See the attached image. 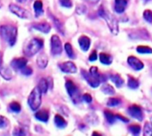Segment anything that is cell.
<instances>
[{
	"label": "cell",
	"instance_id": "6da1fadb",
	"mask_svg": "<svg viewBox=\"0 0 152 136\" xmlns=\"http://www.w3.org/2000/svg\"><path fill=\"white\" fill-rule=\"evenodd\" d=\"M99 15L100 17H102L106 21L111 32L114 35H117L119 28H118V22H117L116 18L107 9H106L104 6H101L99 8Z\"/></svg>",
	"mask_w": 152,
	"mask_h": 136
},
{
	"label": "cell",
	"instance_id": "7a4b0ae2",
	"mask_svg": "<svg viewBox=\"0 0 152 136\" xmlns=\"http://www.w3.org/2000/svg\"><path fill=\"white\" fill-rule=\"evenodd\" d=\"M0 36L10 46H14L17 38V28L12 25H2L0 27Z\"/></svg>",
	"mask_w": 152,
	"mask_h": 136
},
{
	"label": "cell",
	"instance_id": "3957f363",
	"mask_svg": "<svg viewBox=\"0 0 152 136\" xmlns=\"http://www.w3.org/2000/svg\"><path fill=\"white\" fill-rule=\"evenodd\" d=\"M43 44V39L38 38L32 39L26 44V46L23 48V52L27 56H32L42 48Z\"/></svg>",
	"mask_w": 152,
	"mask_h": 136
},
{
	"label": "cell",
	"instance_id": "277c9868",
	"mask_svg": "<svg viewBox=\"0 0 152 136\" xmlns=\"http://www.w3.org/2000/svg\"><path fill=\"white\" fill-rule=\"evenodd\" d=\"M41 94H42V92L40 91V90H39V88L38 86L35 87L31 91V94L29 95V98H28V104H29L31 110L36 111L40 107L41 100H42L41 99Z\"/></svg>",
	"mask_w": 152,
	"mask_h": 136
},
{
	"label": "cell",
	"instance_id": "5b68a950",
	"mask_svg": "<svg viewBox=\"0 0 152 136\" xmlns=\"http://www.w3.org/2000/svg\"><path fill=\"white\" fill-rule=\"evenodd\" d=\"M65 88L67 90V92L69 94V96L71 97L72 100L75 103V104H78L79 102H81V97H80V92L79 90L74 84L73 82L68 80L65 83Z\"/></svg>",
	"mask_w": 152,
	"mask_h": 136
},
{
	"label": "cell",
	"instance_id": "8992f818",
	"mask_svg": "<svg viewBox=\"0 0 152 136\" xmlns=\"http://www.w3.org/2000/svg\"><path fill=\"white\" fill-rule=\"evenodd\" d=\"M9 9L13 14H15V15H17L18 17H20L22 19H29L31 17L30 13L26 9H24L22 7H19L15 4L9 5Z\"/></svg>",
	"mask_w": 152,
	"mask_h": 136
},
{
	"label": "cell",
	"instance_id": "52a82bcc",
	"mask_svg": "<svg viewBox=\"0 0 152 136\" xmlns=\"http://www.w3.org/2000/svg\"><path fill=\"white\" fill-rule=\"evenodd\" d=\"M62 50H63V47H62L61 39H59L58 36L53 35L51 37V53L54 56H57L62 53Z\"/></svg>",
	"mask_w": 152,
	"mask_h": 136
},
{
	"label": "cell",
	"instance_id": "ba28073f",
	"mask_svg": "<svg viewBox=\"0 0 152 136\" xmlns=\"http://www.w3.org/2000/svg\"><path fill=\"white\" fill-rule=\"evenodd\" d=\"M59 68L61 69V71H63L64 73H67V74H75L77 72V67H76V65L71 61L64 62L60 64Z\"/></svg>",
	"mask_w": 152,
	"mask_h": 136
},
{
	"label": "cell",
	"instance_id": "9c48e42d",
	"mask_svg": "<svg viewBox=\"0 0 152 136\" xmlns=\"http://www.w3.org/2000/svg\"><path fill=\"white\" fill-rule=\"evenodd\" d=\"M128 113L130 114V116H132V117L138 119L139 121H141L142 118H143L142 109H141L140 107L138 106V105H132L131 107H129V108H128Z\"/></svg>",
	"mask_w": 152,
	"mask_h": 136
},
{
	"label": "cell",
	"instance_id": "30bf717a",
	"mask_svg": "<svg viewBox=\"0 0 152 136\" xmlns=\"http://www.w3.org/2000/svg\"><path fill=\"white\" fill-rule=\"evenodd\" d=\"M82 74H83V78L87 81V83H88L92 88H97V87L99 86L100 81H99V79H97L96 77H94L91 73H87L86 71L83 70V71H82Z\"/></svg>",
	"mask_w": 152,
	"mask_h": 136
},
{
	"label": "cell",
	"instance_id": "8fae6325",
	"mask_svg": "<svg viewBox=\"0 0 152 136\" xmlns=\"http://www.w3.org/2000/svg\"><path fill=\"white\" fill-rule=\"evenodd\" d=\"M127 61H128L129 65L132 68V69H134L136 71L141 70L142 68H144V64L140 59H138L137 57H135L133 56H129Z\"/></svg>",
	"mask_w": 152,
	"mask_h": 136
},
{
	"label": "cell",
	"instance_id": "7c38bea8",
	"mask_svg": "<svg viewBox=\"0 0 152 136\" xmlns=\"http://www.w3.org/2000/svg\"><path fill=\"white\" fill-rule=\"evenodd\" d=\"M27 59L24 57H19V58H15L11 62V66L15 70H22L23 67L27 65Z\"/></svg>",
	"mask_w": 152,
	"mask_h": 136
},
{
	"label": "cell",
	"instance_id": "4fadbf2b",
	"mask_svg": "<svg viewBox=\"0 0 152 136\" xmlns=\"http://www.w3.org/2000/svg\"><path fill=\"white\" fill-rule=\"evenodd\" d=\"M0 75H1L5 80L9 81L12 79L13 74H12V71L8 66L4 65L2 64L1 65H0Z\"/></svg>",
	"mask_w": 152,
	"mask_h": 136
},
{
	"label": "cell",
	"instance_id": "5bb4252c",
	"mask_svg": "<svg viewBox=\"0 0 152 136\" xmlns=\"http://www.w3.org/2000/svg\"><path fill=\"white\" fill-rule=\"evenodd\" d=\"M128 4V0H115V10L118 14H122L124 12Z\"/></svg>",
	"mask_w": 152,
	"mask_h": 136
},
{
	"label": "cell",
	"instance_id": "9a60e30c",
	"mask_svg": "<svg viewBox=\"0 0 152 136\" xmlns=\"http://www.w3.org/2000/svg\"><path fill=\"white\" fill-rule=\"evenodd\" d=\"M32 28L43 32V33H48L51 30V26L48 23H35L32 25Z\"/></svg>",
	"mask_w": 152,
	"mask_h": 136
},
{
	"label": "cell",
	"instance_id": "2e32d148",
	"mask_svg": "<svg viewBox=\"0 0 152 136\" xmlns=\"http://www.w3.org/2000/svg\"><path fill=\"white\" fill-rule=\"evenodd\" d=\"M79 44L83 51H87L91 46V39L87 36H82L79 38Z\"/></svg>",
	"mask_w": 152,
	"mask_h": 136
},
{
	"label": "cell",
	"instance_id": "e0dca14e",
	"mask_svg": "<svg viewBox=\"0 0 152 136\" xmlns=\"http://www.w3.org/2000/svg\"><path fill=\"white\" fill-rule=\"evenodd\" d=\"M35 117L41 121V122H48V118H49V113L48 110H45V109H42V110H39L38 112L35 113Z\"/></svg>",
	"mask_w": 152,
	"mask_h": 136
},
{
	"label": "cell",
	"instance_id": "ac0fdd59",
	"mask_svg": "<svg viewBox=\"0 0 152 136\" xmlns=\"http://www.w3.org/2000/svg\"><path fill=\"white\" fill-rule=\"evenodd\" d=\"M48 63V58L46 56V54H40L38 56V58H37V64H38V66L39 68H41V69H44V68L47 67Z\"/></svg>",
	"mask_w": 152,
	"mask_h": 136
},
{
	"label": "cell",
	"instance_id": "d6986e66",
	"mask_svg": "<svg viewBox=\"0 0 152 136\" xmlns=\"http://www.w3.org/2000/svg\"><path fill=\"white\" fill-rule=\"evenodd\" d=\"M33 7H34L36 16H40L43 14V4H42V1H40V0H36L34 2Z\"/></svg>",
	"mask_w": 152,
	"mask_h": 136
},
{
	"label": "cell",
	"instance_id": "ffe728a7",
	"mask_svg": "<svg viewBox=\"0 0 152 136\" xmlns=\"http://www.w3.org/2000/svg\"><path fill=\"white\" fill-rule=\"evenodd\" d=\"M55 124L58 128H64L67 125L66 121L64 119L63 116H61L60 115H56L55 116Z\"/></svg>",
	"mask_w": 152,
	"mask_h": 136
},
{
	"label": "cell",
	"instance_id": "44dd1931",
	"mask_svg": "<svg viewBox=\"0 0 152 136\" xmlns=\"http://www.w3.org/2000/svg\"><path fill=\"white\" fill-rule=\"evenodd\" d=\"M99 60L104 64H110L112 63V56L107 53H101L99 55Z\"/></svg>",
	"mask_w": 152,
	"mask_h": 136
},
{
	"label": "cell",
	"instance_id": "7402d4cb",
	"mask_svg": "<svg viewBox=\"0 0 152 136\" xmlns=\"http://www.w3.org/2000/svg\"><path fill=\"white\" fill-rule=\"evenodd\" d=\"M110 79L115 84V86L118 87V88H120L124 84V80H123V78L119 75H111Z\"/></svg>",
	"mask_w": 152,
	"mask_h": 136
},
{
	"label": "cell",
	"instance_id": "603a6c76",
	"mask_svg": "<svg viewBox=\"0 0 152 136\" xmlns=\"http://www.w3.org/2000/svg\"><path fill=\"white\" fill-rule=\"evenodd\" d=\"M38 87L39 88V90H40V91L42 93H46L48 91V80L45 79V78L40 79Z\"/></svg>",
	"mask_w": 152,
	"mask_h": 136
},
{
	"label": "cell",
	"instance_id": "cb8c5ba5",
	"mask_svg": "<svg viewBox=\"0 0 152 136\" xmlns=\"http://www.w3.org/2000/svg\"><path fill=\"white\" fill-rule=\"evenodd\" d=\"M27 132L22 126H15L13 130V136H26Z\"/></svg>",
	"mask_w": 152,
	"mask_h": 136
},
{
	"label": "cell",
	"instance_id": "d4e9b609",
	"mask_svg": "<svg viewBox=\"0 0 152 136\" xmlns=\"http://www.w3.org/2000/svg\"><path fill=\"white\" fill-rule=\"evenodd\" d=\"M101 91H102L105 94H107V95H114V94L115 93V89H114L111 85H109V84H104V85L101 87Z\"/></svg>",
	"mask_w": 152,
	"mask_h": 136
},
{
	"label": "cell",
	"instance_id": "484cf974",
	"mask_svg": "<svg viewBox=\"0 0 152 136\" xmlns=\"http://www.w3.org/2000/svg\"><path fill=\"white\" fill-rule=\"evenodd\" d=\"M128 87L134 90L139 87V82L132 76H128Z\"/></svg>",
	"mask_w": 152,
	"mask_h": 136
},
{
	"label": "cell",
	"instance_id": "4316f807",
	"mask_svg": "<svg viewBox=\"0 0 152 136\" xmlns=\"http://www.w3.org/2000/svg\"><path fill=\"white\" fill-rule=\"evenodd\" d=\"M51 17H52V20H53V22L55 23V24H56V29L62 33V34H64V26H63V23H61V21L60 20H58L56 17H55L54 15H51Z\"/></svg>",
	"mask_w": 152,
	"mask_h": 136
},
{
	"label": "cell",
	"instance_id": "83f0119b",
	"mask_svg": "<svg viewBox=\"0 0 152 136\" xmlns=\"http://www.w3.org/2000/svg\"><path fill=\"white\" fill-rule=\"evenodd\" d=\"M104 113H105V116H106L107 122H108L109 124H114L115 121V119H116L115 115H114V114H113L111 111H109V110H105Z\"/></svg>",
	"mask_w": 152,
	"mask_h": 136
},
{
	"label": "cell",
	"instance_id": "f1b7e54d",
	"mask_svg": "<svg viewBox=\"0 0 152 136\" xmlns=\"http://www.w3.org/2000/svg\"><path fill=\"white\" fill-rule=\"evenodd\" d=\"M137 52L140 54H151L152 48L148 46H139L137 47Z\"/></svg>",
	"mask_w": 152,
	"mask_h": 136
},
{
	"label": "cell",
	"instance_id": "f546056e",
	"mask_svg": "<svg viewBox=\"0 0 152 136\" xmlns=\"http://www.w3.org/2000/svg\"><path fill=\"white\" fill-rule=\"evenodd\" d=\"M64 49H65V52L67 54V56L70 57V58H75V55L73 53V49H72V47L70 43H65L64 45Z\"/></svg>",
	"mask_w": 152,
	"mask_h": 136
},
{
	"label": "cell",
	"instance_id": "4dcf8cb0",
	"mask_svg": "<svg viewBox=\"0 0 152 136\" xmlns=\"http://www.w3.org/2000/svg\"><path fill=\"white\" fill-rule=\"evenodd\" d=\"M9 107H10V109H11L13 112H15V113H19V112L21 111V109H22V107H21L20 103H18V102H16V101L11 102L10 105H9Z\"/></svg>",
	"mask_w": 152,
	"mask_h": 136
},
{
	"label": "cell",
	"instance_id": "1f68e13d",
	"mask_svg": "<svg viewBox=\"0 0 152 136\" xmlns=\"http://www.w3.org/2000/svg\"><path fill=\"white\" fill-rule=\"evenodd\" d=\"M129 130L134 136H139L140 132V126L139 124H132L129 126Z\"/></svg>",
	"mask_w": 152,
	"mask_h": 136
},
{
	"label": "cell",
	"instance_id": "d6a6232c",
	"mask_svg": "<svg viewBox=\"0 0 152 136\" xmlns=\"http://www.w3.org/2000/svg\"><path fill=\"white\" fill-rule=\"evenodd\" d=\"M143 136H152V125L149 123H145Z\"/></svg>",
	"mask_w": 152,
	"mask_h": 136
},
{
	"label": "cell",
	"instance_id": "836d02e7",
	"mask_svg": "<svg viewBox=\"0 0 152 136\" xmlns=\"http://www.w3.org/2000/svg\"><path fill=\"white\" fill-rule=\"evenodd\" d=\"M121 104V99L118 98H110L107 100V106L109 107H116Z\"/></svg>",
	"mask_w": 152,
	"mask_h": 136
},
{
	"label": "cell",
	"instance_id": "e575fe53",
	"mask_svg": "<svg viewBox=\"0 0 152 136\" xmlns=\"http://www.w3.org/2000/svg\"><path fill=\"white\" fill-rule=\"evenodd\" d=\"M9 125V120L4 116L0 115V128H7Z\"/></svg>",
	"mask_w": 152,
	"mask_h": 136
},
{
	"label": "cell",
	"instance_id": "d590c367",
	"mask_svg": "<svg viewBox=\"0 0 152 136\" xmlns=\"http://www.w3.org/2000/svg\"><path fill=\"white\" fill-rule=\"evenodd\" d=\"M143 18L145 21H147L148 23H152V11L151 10H145L143 13Z\"/></svg>",
	"mask_w": 152,
	"mask_h": 136
},
{
	"label": "cell",
	"instance_id": "8d00e7d4",
	"mask_svg": "<svg viewBox=\"0 0 152 136\" xmlns=\"http://www.w3.org/2000/svg\"><path fill=\"white\" fill-rule=\"evenodd\" d=\"M21 72H22V74L23 75H26V76H29V75H31V74H32V69L31 67H29V66H25V67H23V69L21 70Z\"/></svg>",
	"mask_w": 152,
	"mask_h": 136
},
{
	"label": "cell",
	"instance_id": "74e56055",
	"mask_svg": "<svg viewBox=\"0 0 152 136\" xmlns=\"http://www.w3.org/2000/svg\"><path fill=\"white\" fill-rule=\"evenodd\" d=\"M59 2L61 4L62 7H72V0H59Z\"/></svg>",
	"mask_w": 152,
	"mask_h": 136
},
{
	"label": "cell",
	"instance_id": "f35d334b",
	"mask_svg": "<svg viewBox=\"0 0 152 136\" xmlns=\"http://www.w3.org/2000/svg\"><path fill=\"white\" fill-rule=\"evenodd\" d=\"M85 11H86V7H85L84 6H83V5L79 6L77 8H76V13L79 14V15H83V14H84V13H85Z\"/></svg>",
	"mask_w": 152,
	"mask_h": 136
},
{
	"label": "cell",
	"instance_id": "ab89813d",
	"mask_svg": "<svg viewBox=\"0 0 152 136\" xmlns=\"http://www.w3.org/2000/svg\"><path fill=\"white\" fill-rule=\"evenodd\" d=\"M97 58H98V54H97V52H96V51H92L91 54L90 56H89V60H90L91 62H93V61H96Z\"/></svg>",
	"mask_w": 152,
	"mask_h": 136
},
{
	"label": "cell",
	"instance_id": "60d3db41",
	"mask_svg": "<svg viewBox=\"0 0 152 136\" xmlns=\"http://www.w3.org/2000/svg\"><path fill=\"white\" fill-rule=\"evenodd\" d=\"M83 98L84 101L87 102V103H91V102L92 101V97H91V95L89 94V93H85V94L83 95Z\"/></svg>",
	"mask_w": 152,
	"mask_h": 136
},
{
	"label": "cell",
	"instance_id": "b9f144b4",
	"mask_svg": "<svg viewBox=\"0 0 152 136\" xmlns=\"http://www.w3.org/2000/svg\"><path fill=\"white\" fill-rule=\"evenodd\" d=\"M115 116H116V118L120 119L121 121H124V122H125V123H128V122H129V119H127L126 117H124V116H121V115H119V114L115 115Z\"/></svg>",
	"mask_w": 152,
	"mask_h": 136
},
{
	"label": "cell",
	"instance_id": "7bdbcfd3",
	"mask_svg": "<svg viewBox=\"0 0 152 136\" xmlns=\"http://www.w3.org/2000/svg\"><path fill=\"white\" fill-rule=\"evenodd\" d=\"M2 62H3V53L0 51V65L2 64Z\"/></svg>",
	"mask_w": 152,
	"mask_h": 136
},
{
	"label": "cell",
	"instance_id": "ee69618b",
	"mask_svg": "<svg viewBox=\"0 0 152 136\" xmlns=\"http://www.w3.org/2000/svg\"><path fill=\"white\" fill-rule=\"evenodd\" d=\"M92 136H102L100 133H99L98 132H93V133H92Z\"/></svg>",
	"mask_w": 152,
	"mask_h": 136
},
{
	"label": "cell",
	"instance_id": "f6af8a7d",
	"mask_svg": "<svg viewBox=\"0 0 152 136\" xmlns=\"http://www.w3.org/2000/svg\"><path fill=\"white\" fill-rule=\"evenodd\" d=\"M17 2H19V3H24V2H27V1H29V0H16Z\"/></svg>",
	"mask_w": 152,
	"mask_h": 136
},
{
	"label": "cell",
	"instance_id": "bcb514c9",
	"mask_svg": "<svg viewBox=\"0 0 152 136\" xmlns=\"http://www.w3.org/2000/svg\"><path fill=\"white\" fill-rule=\"evenodd\" d=\"M1 7H2V2L0 1V8H1Z\"/></svg>",
	"mask_w": 152,
	"mask_h": 136
},
{
	"label": "cell",
	"instance_id": "7dc6e473",
	"mask_svg": "<svg viewBox=\"0 0 152 136\" xmlns=\"http://www.w3.org/2000/svg\"><path fill=\"white\" fill-rule=\"evenodd\" d=\"M150 122H151V125H152V116H151V118H150Z\"/></svg>",
	"mask_w": 152,
	"mask_h": 136
}]
</instances>
